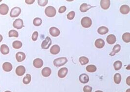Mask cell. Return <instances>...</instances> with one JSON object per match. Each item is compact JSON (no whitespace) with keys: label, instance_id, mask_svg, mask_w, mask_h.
Here are the masks:
<instances>
[{"label":"cell","instance_id":"obj_26","mask_svg":"<svg viewBox=\"0 0 130 92\" xmlns=\"http://www.w3.org/2000/svg\"><path fill=\"white\" fill-rule=\"evenodd\" d=\"M122 40L126 43H129L130 42V33L129 32L124 33L122 35Z\"/></svg>","mask_w":130,"mask_h":92},{"label":"cell","instance_id":"obj_12","mask_svg":"<svg viewBox=\"0 0 130 92\" xmlns=\"http://www.w3.org/2000/svg\"><path fill=\"white\" fill-rule=\"evenodd\" d=\"M68 73V69L67 68H62L58 72V76L60 78H64Z\"/></svg>","mask_w":130,"mask_h":92},{"label":"cell","instance_id":"obj_11","mask_svg":"<svg viewBox=\"0 0 130 92\" xmlns=\"http://www.w3.org/2000/svg\"><path fill=\"white\" fill-rule=\"evenodd\" d=\"M79 79L81 83L85 84L89 82V77L86 73H82L79 75Z\"/></svg>","mask_w":130,"mask_h":92},{"label":"cell","instance_id":"obj_13","mask_svg":"<svg viewBox=\"0 0 130 92\" xmlns=\"http://www.w3.org/2000/svg\"><path fill=\"white\" fill-rule=\"evenodd\" d=\"M26 57V55L24 53L22 52H18L16 54V58L17 61L21 62L23 61Z\"/></svg>","mask_w":130,"mask_h":92},{"label":"cell","instance_id":"obj_7","mask_svg":"<svg viewBox=\"0 0 130 92\" xmlns=\"http://www.w3.org/2000/svg\"><path fill=\"white\" fill-rule=\"evenodd\" d=\"M9 8L7 5L2 4L0 5V14L3 15H6L8 12Z\"/></svg>","mask_w":130,"mask_h":92},{"label":"cell","instance_id":"obj_5","mask_svg":"<svg viewBox=\"0 0 130 92\" xmlns=\"http://www.w3.org/2000/svg\"><path fill=\"white\" fill-rule=\"evenodd\" d=\"M21 13V9L19 7H15L11 10L10 15L11 17H17L20 15Z\"/></svg>","mask_w":130,"mask_h":92},{"label":"cell","instance_id":"obj_15","mask_svg":"<svg viewBox=\"0 0 130 92\" xmlns=\"http://www.w3.org/2000/svg\"><path fill=\"white\" fill-rule=\"evenodd\" d=\"M130 9L128 5H122L120 8V11L123 14H127L130 12Z\"/></svg>","mask_w":130,"mask_h":92},{"label":"cell","instance_id":"obj_17","mask_svg":"<svg viewBox=\"0 0 130 92\" xmlns=\"http://www.w3.org/2000/svg\"><path fill=\"white\" fill-rule=\"evenodd\" d=\"M60 51H61V49L60 46L58 45H54L51 47L50 51L51 54L55 55L58 54L60 52Z\"/></svg>","mask_w":130,"mask_h":92},{"label":"cell","instance_id":"obj_40","mask_svg":"<svg viewBox=\"0 0 130 92\" xmlns=\"http://www.w3.org/2000/svg\"><path fill=\"white\" fill-rule=\"evenodd\" d=\"M126 83H127V84L129 85V86H130V76H128V77H127V79H126Z\"/></svg>","mask_w":130,"mask_h":92},{"label":"cell","instance_id":"obj_9","mask_svg":"<svg viewBox=\"0 0 130 92\" xmlns=\"http://www.w3.org/2000/svg\"><path fill=\"white\" fill-rule=\"evenodd\" d=\"M49 32L51 35L53 37H57L60 34V31L56 27H51L50 29Z\"/></svg>","mask_w":130,"mask_h":92},{"label":"cell","instance_id":"obj_43","mask_svg":"<svg viewBox=\"0 0 130 92\" xmlns=\"http://www.w3.org/2000/svg\"><path fill=\"white\" fill-rule=\"evenodd\" d=\"M95 92H103V91H95Z\"/></svg>","mask_w":130,"mask_h":92},{"label":"cell","instance_id":"obj_24","mask_svg":"<svg viewBox=\"0 0 130 92\" xmlns=\"http://www.w3.org/2000/svg\"><path fill=\"white\" fill-rule=\"evenodd\" d=\"M120 49H121V46L119 45V44L116 45L113 49V51L110 54V55L111 56H114L115 54L118 53L120 51Z\"/></svg>","mask_w":130,"mask_h":92},{"label":"cell","instance_id":"obj_19","mask_svg":"<svg viewBox=\"0 0 130 92\" xmlns=\"http://www.w3.org/2000/svg\"><path fill=\"white\" fill-rule=\"evenodd\" d=\"M117 40L116 37L114 34H110L107 37L106 41L109 44H114Z\"/></svg>","mask_w":130,"mask_h":92},{"label":"cell","instance_id":"obj_6","mask_svg":"<svg viewBox=\"0 0 130 92\" xmlns=\"http://www.w3.org/2000/svg\"><path fill=\"white\" fill-rule=\"evenodd\" d=\"M13 26L15 28L18 30L21 29L22 27H24L23 21L21 19H17L14 21L13 24Z\"/></svg>","mask_w":130,"mask_h":92},{"label":"cell","instance_id":"obj_14","mask_svg":"<svg viewBox=\"0 0 130 92\" xmlns=\"http://www.w3.org/2000/svg\"><path fill=\"white\" fill-rule=\"evenodd\" d=\"M25 72V68L23 66H19L16 69V73L19 76L23 75Z\"/></svg>","mask_w":130,"mask_h":92},{"label":"cell","instance_id":"obj_34","mask_svg":"<svg viewBox=\"0 0 130 92\" xmlns=\"http://www.w3.org/2000/svg\"><path fill=\"white\" fill-rule=\"evenodd\" d=\"M75 16V12L74 11H72L67 14V17L68 20H72L74 18Z\"/></svg>","mask_w":130,"mask_h":92},{"label":"cell","instance_id":"obj_37","mask_svg":"<svg viewBox=\"0 0 130 92\" xmlns=\"http://www.w3.org/2000/svg\"><path fill=\"white\" fill-rule=\"evenodd\" d=\"M38 35H39V33L37 31H35L32 34V39L33 41H36L38 39Z\"/></svg>","mask_w":130,"mask_h":92},{"label":"cell","instance_id":"obj_35","mask_svg":"<svg viewBox=\"0 0 130 92\" xmlns=\"http://www.w3.org/2000/svg\"><path fill=\"white\" fill-rule=\"evenodd\" d=\"M38 4L41 7H45L48 3V0H38Z\"/></svg>","mask_w":130,"mask_h":92},{"label":"cell","instance_id":"obj_33","mask_svg":"<svg viewBox=\"0 0 130 92\" xmlns=\"http://www.w3.org/2000/svg\"><path fill=\"white\" fill-rule=\"evenodd\" d=\"M9 37H18L19 36V33L17 31L15 30H11L9 31Z\"/></svg>","mask_w":130,"mask_h":92},{"label":"cell","instance_id":"obj_25","mask_svg":"<svg viewBox=\"0 0 130 92\" xmlns=\"http://www.w3.org/2000/svg\"><path fill=\"white\" fill-rule=\"evenodd\" d=\"M97 67L95 65H90L87 66L86 68L87 72H94L97 71Z\"/></svg>","mask_w":130,"mask_h":92},{"label":"cell","instance_id":"obj_44","mask_svg":"<svg viewBox=\"0 0 130 92\" xmlns=\"http://www.w3.org/2000/svg\"><path fill=\"white\" fill-rule=\"evenodd\" d=\"M4 92H11V91H5Z\"/></svg>","mask_w":130,"mask_h":92},{"label":"cell","instance_id":"obj_27","mask_svg":"<svg viewBox=\"0 0 130 92\" xmlns=\"http://www.w3.org/2000/svg\"><path fill=\"white\" fill-rule=\"evenodd\" d=\"M12 46L14 48L16 49H19L22 47V44L21 41H15L13 42Z\"/></svg>","mask_w":130,"mask_h":92},{"label":"cell","instance_id":"obj_38","mask_svg":"<svg viewBox=\"0 0 130 92\" xmlns=\"http://www.w3.org/2000/svg\"><path fill=\"white\" fill-rule=\"evenodd\" d=\"M66 10V8L65 6H62L61 7L59 10V12L60 13H63L64 12H65V11Z\"/></svg>","mask_w":130,"mask_h":92},{"label":"cell","instance_id":"obj_39","mask_svg":"<svg viewBox=\"0 0 130 92\" xmlns=\"http://www.w3.org/2000/svg\"><path fill=\"white\" fill-rule=\"evenodd\" d=\"M25 3L28 5H31L35 2V0H25Z\"/></svg>","mask_w":130,"mask_h":92},{"label":"cell","instance_id":"obj_21","mask_svg":"<svg viewBox=\"0 0 130 92\" xmlns=\"http://www.w3.org/2000/svg\"><path fill=\"white\" fill-rule=\"evenodd\" d=\"M92 8H93V7H92L91 5H87L86 4H82L80 6L79 10L82 12H85Z\"/></svg>","mask_w":130,"mask_h":92},{"label":"cell","instance_id":"obj_8","mask_svg":"<svg viewBox=\"0 0 130 92\" xmlns=\"http://www.w3.org/2000/svg\"><path fill=\"white\" fill-rule=\"evenodd\" d=\"M111 2L110 0H101L100 1V6L103 10H108L110 6Z\"/></svg>","mask_w":130,"mask_h":92},{"label":"cell","instance_id":"obj_32","mask_svg":"<svg viewBox=\"0 0 130 92\" xmlns=\"http://www.w3.org/2000/svg\"><path fill=\"white\" fill-rule=\"evenodd\" d=\"M42 24V20L40 18H36L33 20V24L36 27L41 26Z\"/></svg>","mask_w":130,"mask_h":92},{"label":"cell","instance_id":"obj_31","mask_svg":"<svg viewBox=\"0 0 130 92\" xmlns=\"http://www.w3.org/2000/svg\"><path fill=\"white\" fill-rule=\"evenodd\" d=\"M79 61L81 65H86L87 63H88L89 59L86 57L81 56L79 58Z\"/></svg>","mask_w":130,"mask_h":92},{"label":"cell","instance_id":"obj_3","mask_svg":"<svg viewBox=\"0 0 130 92\" xmlns=\"http://www.w3.org/2000/svg\"><path fill=\"white\" fill-rule=\"evenodd\" d=\"M92 24V21L88 17H84L81 20V25L84 28H90Z\"/></svg>","mask_w":130,"mask_h":92},{"label":"cell","instance_id":"obj_41","mask_svg":"<svg viewBox=\"0 0 130 92\" xmlns=\"http://www.w3.org/2000/svg\"><path fill=\"white\" fill-rule=\"evenodd\" d=\"M2 39H3V38H2V35L0 34V42H1V41L2 40Z\"/></svg>","mask_w":130,"mask_h":92},{"label":"cell","instance_id":"obj_18","mask_svg":"<svg viewBox=\"0 0 130 92\" xmlns=\"http://www.w3.org/2000/svg\"><path fill=\"white\" fill-rule=\"evenodd\" d=\"M2 68L5 72H10L12 70L13 67L10 63L5 62L2 65Z\"/></svg>","mask_w":130,"mask_h":92},{"label":"cell","instance_id":"obj_16","mask_svg":"<svg viewBox=\"0 0 130 92\" xmlns=\"http://www.w3.org/2000/svg\"><path fill=\"white\" fill-rule=\"evenodd\" d=\"M95 46L98 49L103 48L105 45V42L102 39H98L95 41Z\"/></svg>","mask_w":130,"mask_h":92},{"label":"cell","instance_id":"obj_22","mask_svg":"<svg viewBox=\"0 0 130 92\" xmlns=\"http://www.w3.org/2000/svg\"><path fill=\"white\" fill-rule=\"evenodd\" d=\"M0 52L2 54L4 55L7 54L9 52V49L7 45L5 44H2L0 46Z\"/></svg>","mask_w":130,"mask_h":92},{"label":"cell","instance_id":"obj_10","mask_svg":"<svg viewBox=\"0 0 130 92\" xmlns=\"http://www.w3.org/2000/svg\"><path fill=\"white\" fill-rule=\"evenodd\" d=\"M43 65V61L40 58H36L33 61V65L36 68H41Z\"/></svg>","mask_w":130,"mask_h":92},{"label":"cell","instance_id":"obj_20","mask_svg":"<svg viewBox=\"0 0 130 92\" xmlns=\"http://www.w3.org/2000/svg\"><path fill=\"white\" fill-rule=\"evenodd\" d=\"M51 69L49 67H45L42 71V74L44 77H48L51 74Z\"/></svg>","mask_w":130,"mask_h":92},{"label":"cell","instance_id":"obj_42","mask_svg":"<svg viewBox=\"0 0 130 92\" xmlns=\"http://www.w3.org/2000/svg\"><path fill=\"white\" fill-rule=\"evenodd\" d=\"M126 92H130V89H128Z\"/></svg>","mask_w":130,"mask_h":92},{"label":"cell","instance_id":"obj_4","mask_svg":"<svg viewBox=\"0 0 130 92\" xmlns=\"http://www.w3.org/2000/svg\"><path fill=\"white\" fill-rule=\"evenodd\" d=\"M52 44V40L49 37H46L45 39L42 42V48L43 49H48Z\"/></svg>","mask_w":130,"mask_h":92},{"label":"cell","instance_id":"obj_45","mask_svg":"<svg viewBox=\"0 0 130 92\" xmlns=\"http://www.w3.org/2000/svg\"><path fill=\"white\" fill-rule=\"evenodd\" d=\"M1 0H0V2H1Z\"/></svg>","mask_w":130,"mask_h":92},{"label":"cell","instance_id":"obj_2","mask_svg":"<svg viewBox=\"0 0 130 92\" xmlns=\"http://www.w3.org/2000/svg\"><path fill=\"white\" fill-rule=\"evenodd\" d=\"M57 11L53 7L49 6L45 9V13L49 17H53L56 15Z\"/></svg>","mask_w":130,"mask_h":92},{"label":"cell","instance_id":"obj_36","mask_svg":"<svg viewBox=\"0 0 130 92\" xmlns=\"http://www.w3.org/2000/svg\"><path fill=\"white\" fill-rule=\"evenodd\" d=\"M92 87L90 86L86 85L83 88V91L84 92H92Z\"/></svg>","mask_w":130,"mask_h":92},{"label":"cell","instance_id":"obj_30","mask_svg":"<svg viewBox=\"0 0 130 92\" xmlns=\"http://www.w3.org/2000/svg\"><path fill=\"white\" fill-rule=\"evenodd\" d=\"M122 66V62L120 61H116L114 64V67L116 71L119 70Z\"/></svg>","mask_w":130,"mask_h":92},{"label":"cell","instance_id":"obj_23","mask_svg":"<svg viewBox=\"0 0 130 92\" xmlns=\"http://www.w3.org/2000/svg\"><path fill=\"white\" fill-rule=\"evenodd\" d=\"M98 33L101 35H104L109 32L108 29L104 26L99 27L98 30Z\"/></svg>","mask_w":130,"mask_h":92},{"label":"cell","instance_id":"obj_29","mask_svg":"<svg viewBox=\"0 0 130 92\" xmlns=\"http://www.w3.org/2000/svg\"><path fill=\"white\" fill-rule=\"evenodd\" d=\"M31 80V76L30 74H27L23 79V82L24 84H28Z\"/></svg>","mask_w":130,"mask_h":92},{"label":"cell","instance_id":"obj_1","mask_svg":"<svg viewBox=\"0 0 130 92\" xmlns=\"http://www.w3.org/2000/svg\"><path fill=\"white\" fill-rule=\"evenodd\" d=\"M67 59L66 57H60L55 59L53 63L55 66L57 67H59L62 66L67 62Z\"/></svg>","mask_w":130,"mask_h":92},{"label":"cell","instance_id":"obj_28","mask_svg":"<svg viewBox=\"0 0 130 92\" xmlns=\"http://www.w3.org/2000/svg\"><path fill=\"white\" fill-rule=\"evenodd\" d=\"M114 81L115 82V83H116L117 84H119L121 80V76L120 74L119 73H116L114 75Z\"/></svg>","mask_w":130,"mask_h":92}]
</instances>
